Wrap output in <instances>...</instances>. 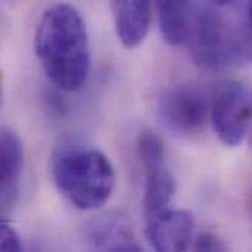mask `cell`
Wrapping results in <instances>:
<instances>
[{"instance_id":"cell-1","label":"cell","mask_w":252,"mask_h":252,"mask_svg":"<svg viewBox=\"0 0 252 252\" xmlns=\"http://www.w3.org/2000/svg\"><path fill=\"white\" fill-rule=\"evenodd\" d=\"M34 47L55 86L66 92L83 87L90 71V46L86 22L74 6L58 3L43 12Z\"/></svg>"},{"instance_id":"cell-3","label":"cell","mask_w":252,"mask_h":252,"mask_svg":"<svg viewBox=\"0 0 252 252\" xmlns=\"http://www.w3.org/2000/svg\"><path fill=\"white\" fill-rule=\"evenodd\" d=\"M232 3H205L195 7L189 37L193 62L210 71H221L244 56V37L229 13Z\"/></svg>"},{"instance_id":"cell-6","label":"cell","mask_w":252,"mask_h":252,"mask_svg":"<svg viewBox=\"0 0 252 252\" xmlns=\"http://www.w3.org/2000/svg\"><path fill=\"white\" fill-rule=\"evenodd\" d=\"M193 230V216L186 210L167 208L146 216V238L155 252H186Z\"/></svg>"},{"instance_id":"cell-12","label":"cell","mask_w":252,"mask_h":252,"mask_svg":"<svg viewBox=\"0 0 252 252\" xmlns=\"http://www.w3.org/2000/svg\"><path fill=\"white\" fill-rule=\"evenodd\" d=\"M0 252H22L21 238L13 227L3 223L0 229Z\"/></svg>"},{"instance_id":"cell-11","label":"cell","mask_w":252,"mask_h":252,"mask_svg":"<svg viewBox=\"0 0 252 252\" xmlns=\"http://www.w3.org/2000/svg\"><path fill=\"white\" fill-rule=\"evenodd\" d=\"M137 155L140 164L146 171L167 165L165 162V148L158 134L154 131L145 130L139 134L137 139Z\"/></svg>"},{"instance_id":"cell-8","label":"cell","mask_w":252,"mask_h":252,"mask_svg":"<svg viewBox=\"0 0 252 252\" xmlns=\"http://www.w3.org/2000/svg\"><path fill=\"white\" fill-rule=\"evenodd\" d=\"M115 31L124 47H137L148 35L152 22V4L143 0L112 1Z\"/></svg>"},{"instance_id":"cell-10","label":"cell","mask_w":252,"mask_h":252,"mask_svg":"<svg viewBox=\"0 0 252 252\" xmlns=\"http://www.w3.org/2000/svg\"><path fill=\"white\" fill-rule=\"evenodd\" d=\"M143 210L145 217L170 208V202L176 193V179L167 165L146 171Z\"/></svg>"},{"instance_id":"cell-4","label":"cell","mask_w":252,"mask_h":252,"mask_svg":"<svg viewBox=\"0 0 252 252\" xmlns=\"http://www.w3.org/2000/svg\"><path fill=\"white\" fill-rule=\"evenodd\" d=\"M211 117L216 134L226 146H238L247 137L252 106L247 89L238 81L221 83L214 94Z\"/></svg>"},{"instance_id":"cell-13","label":"cell","mask_w":252,"mask_h":252,"mask_svg":"<svg viewBox=\"0 0 252 252\" xmlns=\"http://www.w3.org/2000/svg\"><path fill=\"white\" fill-rule=\"evenodd\" d=\"M195 252H226V245L216 235L204 233L195 242Z\"/></svg>"},{"instance_id":"cell-15","label":"cell","mask_w":252,"mask_h":252,"mask_svg":"<svg viewBox=\"0 0 252 252\" xmlns=\"http://www.w3.org/2000/svg\"><path fill=\"white\" fill-rule=\"evenodd\" d=\"M248 21H250V28H251L252 34V3L248 6Z\"/></svg>"},{"instance_id":"cell-9","label":"cell","mask_w":252,"mask_h":252,"mask_svg":"<svg viewBox=\"0 0 252 252\" xmlns=\"http://www.w3.org/2000/svg\"><path fill=\"white\" fill-rule=\"evenodd\" d=\"M155 7L165 43L180 46L189 41L195 6L189 1H158Z\"/></svg>"},{"instance_id":"cell-14","label":"cell","mask_w":252,"mask_h":252,"mask_svg":"<svg viewBox=\"0 0 252 252\" xmlns=\"http://www.w3.org/2000/svg\"><path fill=\"white\" fill-rule=\"evenodd\" d=\"M108 252H146L139 244H136L134 241L130 239H121L117 241Z\"/></svg>"},{"instance_id":"cell-2","label":"cell","mask_w":252,"mask_h":252,"mask_svg":"<svg viewBox=\"0 0 252 252\" xmlns=\"http://www.w3.org/2000/svg\"><path fill=\"white\" fill-rule=\"evenodd\" d=\"M52 177L59 192L78 210L103 207L115 189V170L99 149L68 145L52 157Z\"/></svg>"},{"instance_id":"cell-5","label":"cell","mask_w":252,"mask_h":252,"mask_svg":"<svg viewBox=\"0 0 252 252\" xmlns=\"http://www.w3.org/2000/svg\"><path fill=\"white\" fill-rule=\"evenodd\" d=\"M208 115L205 93L192 83L170 87L158 102V117L164 127L179 134H192L201 130Z\"/></svg>"},{"instance_id":"cell-7","label":"cell","mask_w":252,"mask_h":252,"mask_svg":"<svg viewBox=\"0 0 252 252\" xmlns=\"http://www.w3.org/2000/svg\"><path fill=\"white\" fill-rule=\"evenodd\" d=\"M22 170V142L13 130L3 127L0 136V196L3 213L9 211L18 199Z\"/></svg>"}]
</instances>
